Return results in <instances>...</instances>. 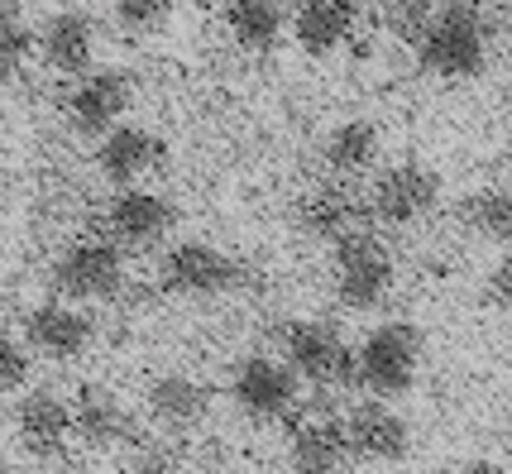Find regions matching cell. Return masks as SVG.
Listing matches in <instances>:
<instances>
[{
    "label": "cell",
    "instance_id": "ba28073f",
    "mask_svg": "<svg viewBox=\"0 0 512 474\" xmlns=\"http://www.w3.org/2000/svg\"><path fill=\"white\" fill-rule=\"evenodd\" d=\"M134 106V72L130 68H87L63 101L67 125L77 135H106L111 125H120Z\"/></svg>",
    "mask_w": 512,
    "mask_h": 474
},
{
    "label": "cell",
    "instance_id": "3957f363",
    "mask_svg": "<svg viewBox=\"0 0 512 474\" xmlns=\"http://www.w3.org/2000/svg\"><path fill=\"white\" fill-rule=\"evenodd\" d=\"M278 360L316 388L355 384V345L345 340L335 321H316V316L283 321L278 326Z\"/></svg>",
    "mask_w": 512,
    "mask_h": 474
},
{
    "label": "cell",
    "instance_id": "cb8c5ba5",
    "mask_svg": "<svg viewBox=\"0 0 512 474\" xmlns=\"http://www.w3.org/2000/svg\"><path fill=\"white\" fill-rule=\"evenodd\" d=\"M34 53V24L20 0H0V68H20Z\"/></svg>",
    "mask_w": 512,
    "mask_h": 474
},
{
    "label": "cell",
    "instance_id": "603a6c76",
    "mask_svg": "<svg viewBox=\"0 0 512 474\" xmlns=\"http://www.w3.org/2000/svg\"><path fill=\"white\" fill-rule=\"evenodd\" d=\"M465 226L489 240V245H512V187H479L465 202Z\"/></svg>",
    "mask_w": 512,
    "mask_h": 474
},
{
    "label": "cell",
    "instance_id": "44dd1931",
    "mask_svg": "<svg viewBox=\"0 0 512 474\" xmlns=\"http://www.w3.org/2000/svg\"><path fill=\"white\" fill-rule=\"evenodd\" d=\"M225 34L245 53H268L278 48L283 29H288V15L278 0H225Z\"/></svg>",
    "mask_w": 512,
    "mask_h": 474
},
{
    "label": "cell",
    "instance_id": "6da1fadb",
    "mask_svg": "<svg viewBox=\"0 0 512 474\" xmlns=\"http://www.w3.org/2000/svg\"><path fill=\"white\" fill-rule=\"evenodd\" d=\"M489 44H493V20L484 0H446L431 10L422 34L412 39L422 72L441 77V82H469L489 68Z\"/></svg>",
    "mask_w": 512,
    "mask_h": 474
},
{
    "label": "cell",
    "instance_id": "5b68a950",
    "mask_svg": "<svg viewBox=\"0 0 512 474\" xmlns=\"http://www.w3.org/2000/svg\"><path fill=\"white\" fill-rule=\"evenodd\" d=\"M48 288L63 302H106L125 288V249L111 240H72L48 269Z\"/></svg>",
    "mask_w": 512,
    "mask_h": 474
},
{
    "label": "cell",
    "instance_id": "7c38bea8",
    "mask_svg": "<svg viewBox=\"0 0 512 474\" xmlns=\"http://www.w3.org/2000/svg\"><path fill=\"white\" fill-rule=\"evenodd\" d=\"M91 340H96V326L77 302L53 297V302H39L24 312V345L39 360H82Z\"/></svg>",
    "mask_w": 512,
    "mask_h": 474
},
{
    "label": "cell",
    "instance_id": "52a82bcc",
    "mask_svg": "<svg viewBox=\"0 0 512 474\" xmlns=\"http://www.w3.org/2000/svg\"><path fill=\"white\" fill-rule=\"evenodd\" d=\"M302 398V379L292 374L278 355H245L230 369V403L254 422H278L292 417Z\"/></svg>",
    "mask_w": 512,
    "mask_h": 474
},
{
    "label": "cell",
    "instance_id": "2e32d148",
    "mask_svg": "<svg viewBox=\"0 0 512 474\" xmlns=\"http://www.w3.org/2000/svg\"><path fill=\"white\" fill-rule=\"evenodd\" d=\"M72 436L91 451H120L134 441V412L125 398H115L111 388L87 384L72 403Z\"/></svg>",
    "mask_w": 512,
    "mask_h": 474
},
{
    "label": "cell",
    "instance_id": "4316f807",
    "mask_svg": "<svg viewBox=\"0 0 512 474\" xmlns=\"http://www.w3.org/2000/svg\"><path fill=\"white\" fill-rule=\"evenodd\" d=\"M484 297H489L498 312H512V254H503L489 269V283H484Z\"/></svg>",
    "mask_w": 512,
    "mask_h": 474
},
{
    "label": "cell",
    "instance_id": "f546056e",
    "mask_svg": "<svg viewBox=\"0 0 512 474\" xmlns=\"http://www.w3.org/2000/svg\"><path fill=\"white\" fill-rule=\"evenodd\" d=\"M503 163H508V178H512V144H508V154H503Z\"/></svg>",
    "mask_w": 512,
    "mask_h": 474
},
{
    "label": "cell",
    "instance_id": "7a4b0ae2",
    "mask_svg": "<svg viewBox=\"0 0 512 474\" xmlns=\"http://www.w3.org/2000/svg\"><path fill=\"white\" fill-rule=\"evenodd\" d=\"M422 350H426V340L412 321H379L355 345V384L369 398H388L393 403V398L417 388Z\"/></svg>",
    "mask_w": 512,
    "mask_h": 474
},
{
    "label": "cell",
    "instance_id": "d6986e66",
    "mask_svg": "<svg viewBox=\"0 0 512 474\" xmlns=\"http://www.w3.org/2000/svg\"><path fill=\"white\" fill-rule=\"evenodd\" d=\"M345 427L340 417H297L288 436V465L292 470H335L345 465Z\"/></svg>",
    "mask_w": 512,
    "mask_h": 474
},
{
    "label": "cell",
    "instance_id": "8992f818",
    "mask_svg": "<svg viewBox=\"0 0 512 474\" xmlns=\"http://www.w3.org/2000/svg\"><path fill=\"white\" fill-rule=\"evenodd\" d=\"M240 283V259L211 240H178L158 259V288L173 297H221Z\"/></svg>",
    "mask_w": 512,
    "mask_h": 474
},
{
    "label": "cell",
    "instance_id": "7402d4cb",
    "mask_svg": "<svg viewBox=\"0 0 512 474\" xmlns=\"http://www.w3.org/2000/svg\"><path fill=\"white\" fill-rule=\"evenodd\" d=\"M302 226L312 230L316 240H340L359 230V202L345 192V187H316L312 197L302 202Z\"/></svg>",
    "mask_w": 512,
    "mask_h": 474
},
{
    "label": "cell",
    "instance_id": "ffe728a7",
    "mask_svg": "<svg viewBox=\"0 0 512 474\" xmlns=\"http://www.w3.org/2000/svg\"><path fill=\"white\" fill-rule=\"evenodd\" d=\"M383 154V135L374 120H340L326 144H321V158H326V168H331L335 178H359V173H369Z\"/></svg>",
    "mask_w": 512,
    "mask_h": 474
},
{
    "label": "cell",
    "instance_id": "9c48e42d",
    "mask_svg": "<svg viewBox=\"0 0 512 474\" xmlns=\"http://www.w3.org/2000/svg\"><path fill=\"white\" fill-rule=\"evenodd\" d=\"M436 202H441V178L426 163H393V168H383L379 178L369 182L364 211L379 216L383 226H412Z\"/></svg>",
    "mask_w": 512,
    "mask_h": 474
},
{
    "label": "cell",
    "instance_id": "83f0119b",
    "mask_svg": "<svg viewBox=\"0 0 512 474\" xmlns=\"http://www.w3.org/2000/svg\"><path fill=\"white\" fill-rule=\"evenodd\" d=\"M125 474H182V470H178V460H173L168 451H158V446H144V451L130 455Z\"/></svg>",
    "mask_w": 512,
    "mask_h": 474
},
{
    "label": "cell",
    "instance_id": "4fadbf2b",
    "mask_svg": "<svg viewBox=\"0 0 512 474\" xmlns=\"http://www.w3.org/2000/svg\"><path fill=\"white\" fill-rule=\"evenodd\" d=\"M163 158H168L163 135L144 130V125H111L96 139V173L115 187H139V178L163 168Z\"/></svg>",
    "mask_w": 512,
    "mask_h": 474
},
{
    "label": "cell",
    "instance_id": "9a60e30c",
    "mask_svg": "<svg viewBox=\"0 0 512 474\" xmlns=\"http://www.w3.org/2000/svg\"><path fill=\"white\" fill-rule=\"evenodd\" d=\"M10 427L29 455H58L72 436V403L58 398L53 388H29L10 412Z\"/></svg>",
    "mask_w": 512,
    "mask_h": 474
},
{
    "label": "cell",
    "instance_id": "5bb4252c",
    "mask_svg": "<svg viewBox=\"0 0 512 474\" xmlns=\"http://www.w3.org/2000/svg\"><path fill=\"white\" fill-rule=\"evenodd\" d=\"M34 48L53 72L63 77H82V72L96 63V20L87 10L67 5V10H53L44 20V29L34 34Z\"/></svg>",
    "mask_w": 512,
    "mask_h": 474
},
{
    "label": "cell",
    "instance_id": "d4e9b609",
    "mask_svg": "<svg viewBox=\"0 0 512 474\" xmlns=\"http://www.w3.org/2000/svg\"><path fill=\"white\" fill-rule=\"evenodd\" d=\"M173 10H178V0H115V24L134 39H144L173 20Z\"/></svg>",
    "mask_w": 512,
    "mask_h": 474
},
{
    "label": "cell",
    "instance_id": "8fae6325",
    "mask_svg": "<svg viewBox=\"0 0 512 474\" xmlns=\"http://www.w3.org/2000/svg\"><path fill=\"white\" fill-rule=\"evenodd\" d=\"M340 427H345L350 455H359V460L398 465L402 455L412 451V427H407V417H402L388 398H359V403L340 417Z\"/></svg>",
    "mask_w": 512,
    "mask_h": 474
},
{
    "label": "cell",
    "instance_id": "e0dca14e",
    "mask_svg": "<svg viewBox=\"0 0 512 474\" xmlns=\"http://www.w3.org/2000/svg\"><path fill=\"white\" fill-rule=\"evenodd\" d=\"M144 403H149V417L163 431H197L211 417V388L187 369H168V374L149 379Z\"/></svg>",
    "mask_w": 512,
    "mask_h": 474
},
{
    "label": "cell",
    "instance_id": "f1b7e54d",
    "mask_svg": "<svg viewBox=\"0 0 512 474\" xmlns=\"http://www.w3.org/2000/svg\"><path fill=\"white\" fill-rule=\"evenodd\" d=\"M455 474H508V465H498V460H465Z\"/></svg>",
    "mask_w": 512,
    "mask_h": 474
},
{
    "label": "cell",
    "instance_id": "ac0fdd59",
    "mask_svg": "<svg viewBox=\"0 0 512 474\" xmlns=\"http://www.w3.org/2000/svg\"><path fill=\"white\" fill-rule=\"evenodd\" d=\"M359 5L355 0H302L292 15V39L312 58H331L340 48L355 44Z\"/></svg>",
    "mask_w": 512,
    "mask_h": 474
},
{
    "label": "cell",
    "instance_id": "4dcf8cb0",
    "mask_svg": "<svg viewBox=\"0 0 512 474\" xmlns=\"http://www.w3.org/2000/svg\"><path fill=\"white\" fill-rule=\"evenodd\" d=\"M0 474H10V465H5V460H0Z\"/></svg>",
    "mask_w": 512,
    "mask_h": 474
},
{
    "label": "cell",
    "instance_id": "484cf974",
    "mask_svg": "<svg viewBox=\"0 0 512 474\" xmlns=\"http://www.w3.org/2000/svg\"><path fill=\"white\" fill-rule=\"evenodd\" d=\"M29 369H34L29 345L15 340L10 331H0V393H15V388L29 384Z\"/></svg>",
    "mask_w": 512,
    "mask_h": 474
},
{
    "label": "cell",
    "instance_id": "277c9868",
    "mask_svg": "<svg viewBox=\"0 0 512 474\" xmlns=\"http://www.w3.org/2000/svg\"><path fill=\"white\" fill-rule=\"evenodd\" d=\"M398 283V264H393V249L383 245L374 230H350L331 245V293L350 307V312H369L388 302Z\"/></svg>",
    "mask_w": 512,
    "mask_h": 474
},
{
    "label": "cell",
    "instance_id": "30bf717a",
    "mask_svg": "<svg viewBox=\"0 0 512 474\" xmlns=\"http://www.w3.org/2000/svg\"><path fill=\"white\" fill-rule=\"evenodd\" d=\"M178 226V206L149 187H120L106 206V235L120 249H158Z\"/></svg>",
    "mask_w": 512,
    "mask_h": 474
}]
</instances>
